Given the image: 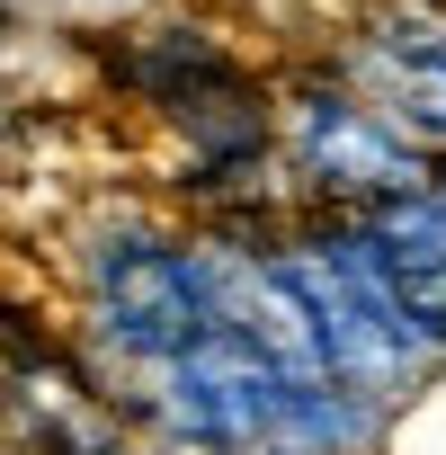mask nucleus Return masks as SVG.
Returning a JSON list of instances; mask_svg holds the SVG:
<instances>
[{
    "mask_svg": "<svg viewBox=\"0 0 446 455\" xmlns=\"http://www.w3.org/2000/svg\"><path fill=\"white\" fill-rule=\"evenodd\" d=\"M277 161L322 214H384L437 188V152L348 72H295L277 90Z\"/></svg>",
    "mask_w": 446,
    "mask_h": 455,
    "instance_id": "f03ea898",
    "label": "nucleus"
},
{
    "mask_svg": "<svg viewBox=\"0 0 446 455\" xmlns=\"http://www.w3.org/2000/svg\"><path fill=\"white\" fill-rule=\"evenodd\" d=\"M214 331V259L196 233H179L170 214L116 205L81 223L72 251V339L99 366L108 393L161 375Z\"/></svg>",
    "mask_w": 446,
    "mask_h": 455,
    "instance_id": "f257e3e1",
    "label": "nucleus"
},
{
    "mask_svg": "<svg viewBox=\"0 0 446 455\" xmlns=\"http://www.w3.org/2000/svg\"><path fill=\"white\" fill-rule=\"evenodd\" d=\"M366 233H375V268H384V295H393L402 331H410L419 357L437 366V357H446V242L419 223V196L366 214Z\"/></svg>",
    "mask_w": 446,
    "mask_h": 455,
    "instance_id": "7ed1b4c3",
    "label": "nucleus"
},
{
    "mask_svg": "<svg viewBox=\"0 0 446 455\" xmlns=\"http://www.w3.org/2000/svg\"><path fill=\"white\" fill-rule=\"evenodd\" d=\"M116 455H179V446H161V437H125Z\"/></svg>",
    "mask_w": 446,
    "mask_h": 455,
    "instance_id": "20e7f679",
    "label": "nucleus"
}]
</instances>
